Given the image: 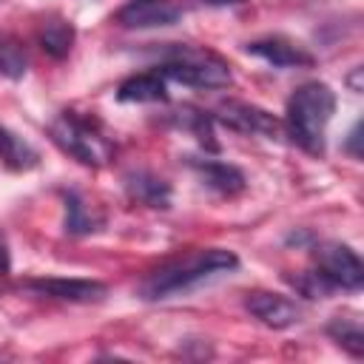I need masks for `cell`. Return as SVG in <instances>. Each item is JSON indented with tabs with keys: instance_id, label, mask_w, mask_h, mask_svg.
Returning <instances> with one entry per match:
<instances>
[{
	"instance_id": "obj_16",
	"label": "cell",
	"mask_w": 364,
	"mask_h": 364,
	"mask_svg": "<svg viewBox=\"0 0 364 364\" xmlns=\"http://www.w3.org/2000/svg\"><path fill=\"white\" fill-rule=\"evenodd\" d=\"M327 336H330L338 347H344L353 358H361V355H364V330H361L358 318H341V316H336V318L327 324Z\"/></svg>"
},
{
	"instance_id": "obj_7",
	"label": "cell",
	"mask_w": 364,
	"mask_h": 364,
	"mask_svg": "<svg viewBox=\"0 0 364 364\" xmlns=\"http://www.w3.org/2000/svg\"><path fill=\"white\" fill-rule=\"evenodd\" d=\"M23 287L40 293V296H51L60 301H74V304H88V301H100L108 296V287L97 279H28L23 282Z\"/></svg>"
},
{
	"instance_id": "obj_14",
	"label": "cell",
	"mask_w": 364,
	"mask_h": 364,
	"mask_svg": "<svg viewBox=\"0 0 364 364\" xmlns=\"http://www.w3.org/2000/svg\"><path fill=\"white\" fill-rule=\"evenodd\" d=\"M37 159H40L37 151L23 136H17L6 125H0V162L9 171H28L37 165Z\"/></svg>"
},
{
	"instance_id": "obj_17",
	"label": "cell",
	"mask_w": 364,
	"mask_h": 364,
	"mask_svg": "<svg viewBox=\"0 0 364 364\" xmlns=\"http://www.w3.org/2000/svg\"><path fill=\"white\" fill-rule=\"evenodd\" d=\"M176 122H179L185 131H191V134L199 139L202 148H208V151H219V142L213 139V136H216V134H213V117H208V114L199 111V108L185 105V108L176 114Z\"/></svg>"
},
{
	"instance_id": "obj_11",
	"label": "cell",
	"mask_w": 364,
	"mask_h": 364,
	"mask_svg": "<svg viewBox=\"0 0 364 364\" xmlns=\"http://www.w3.org/2000/svg\"><path fill=\"white\" fill-rule=\"evenodd\" d=\"M191 168L202 176V182L222 193V196H236L245 191V173L236 165L219 162V159H191Z\"/></svg>"
},
{
	"instance_id": "obj_13",
	"label": "cell",
	"mask_w": 364,
	"mask_h": 364,
	"mask_svg": "<svg viewBox=\"0 0 364 364\" xmlns=\"http://www.w3.org/2000/svg\"><path fill=\"white\" fill-rule=\"evenodd\" d=\"M117 100L119 102H165L168 100L165 77H159L156 71L134 74V77H128V80L119 82Z\"/></svg>"
},
{
	"instance_id": "obj_8",
	"label": "cell",
	"mask_w": 364,
	"mask_h": 364,
	"mask_svg": "<svg viewBox=\"0 0 364 364\" xmlns=\"http://www.w3.org/2000/svg\"><path fill=\"white\" fill-rule=\"evenodd\" d=\"M182 20V9L173 0H128L117 11V23L125 28H162Z\"/></svg>"
},
{
	"instance_id": "obj_4",
	"label": "cell",
	"mask_w": 364,
	"mask_h": 364,
	"mask_svg": "<svg viewBox=\"0 0 364 364\" xmlns=\"http://www.w3.org/2000/svg\"><path fill=\"white\" fill-rule=\"evenodd\" d=\"M159 77L191 85V88H228L233 82L230 65L205 48L191 46H171L156 68Z\"/></svg>"
},
{
	"instance_id": "obj_6",
	"label": "cell",
	"mask_w": 364,
	"mask_h": 364,
	"mask_svg": "<svg viewBox=\"0 0 364 364\" xmlns=\"http://www.w3.org/2000/svg\"><path fill=\"white\" fill-rule=\"evenodd\" d=\"M213 119H219L222 125H228L239 134H253V136H270L273 139L282 131V122L270 111H264L259 105H250V102H239V100L222 102L216 108Z\"/></svg>"
},
{
	"instance_id": "obj_1",
	"label": "cell",
	"mask_w": 364,
	"mask_h": 364,
	"mask_svg": "<svg viewBox=\"0 0 364 364\" xmlns=\"http://www.w3.org/2000/svg\"><path fill=\"white\" fill-rule=\"evenodd\" d=\"M239 267V256L225 247H205V250H191L179 259H171L159 264L154 273H148L139 284V296L148 301L171 299L176 293H188L191 287L216 279L222 273H230Z\"/></svg>"
},
{
	"instance_id": "obj_3",
	"label": "cell",
	"mask_w": 364,
	"mask_h": 364,
	"mask_svg": "<svg viewBox=\"0 0 364 364\" xmlns=\"http://www.w3.org/2000/svg\"><path fill=\"white\" fill-rule=\"evenodd\" d=\"M48 136L63 154L88 168H102L114 154V145L102 134V128L94 119L80 117L77 111H60L48 125Z\"/></svg>"
},
{
	"instance_id": "obj_5",
	"label": "cell",
	"mask_w": 364,
	"mask_h": 364,
	"mask_svg": "<svg viewBox=\"0 0 364 364\" xmlns=\"http://www.w3.org/2000/svg\"><path fill=\"white\" fill-rule=\"evenodd\" d=\"M316 270L333 284V290H361L364 284V267L353 247L341 242H321L313 247Z\"/></svg>"
},
{
	"instance_id": "obj_10",
	"label": "cell",
	"mask_w": 364,
	"mask_h": 364,
	"mask_svg": "<svg viewBox=\"0 0 364 364\" xmlns=\"http://www.w3.org/2000/svg\"><path fill=\"white\" fill-rule=\"evenodd\" d=\"M247 54L262 57L264 63H270L273 68H307L313 65V54L304 51L299 43L287 40V37H264V40H253L245 46Z\"/></svg>"
},
{
	"instance_id": "obj_18",
	"label": "cell",
	"mask_w": 364,
	"mask_h": 364,
	"mask_svg": "<svg viewBox=\"0 0 364 364\" xmlns=\"http://www.w3.org/2000/svg\"><path fill=\"white\" fill-rule=\"evenodd\" d=\"M28 71V54L20 40L0 37V77L3 80H23Z\"/></svg>"
},
{
	"instance_id": "obj_19",
	"label": "cell",
	"mask_w": 364,
	"mask_h": 364,
	"mask_svg": "<svg viewBox=\"0 0 364 364\" xmlns=\"http://www.w3.org/2000/svg\"><path fill=\"white\" fill-rule=\"evenodd\" d=\"M97 225H100V219H94V216L85 210L82 199H80L77 193H68V199H65V230H68L71 236H82V233L97 230Z\"/></svg>"
},
{
	"instance_id": "obj_22",
	"label": "cell",
	"mask_w": 364,
	"mask_h": 364,
	"mask_svg": "<svg viewBox=\"0 0 364 364\" xmlns=\"http://www.w3.org/2000/svg\"><path fill=\"white\" fill-rule=\"evenodd\" d=\"M205 6H239V3H245V0H202Z\"/></svg>"
},
{
	"instance_id": "obj_9",
	"label": "cell",
	"mask_w": 364,
	"mask_h": 364,
	"mask_svg": "<svg viewBox=\"0 0 364 364\" xmlns=\"http://www.w3.org/2000/svg\"><path fill=\"white\" fill-rule=\"evenodd\" d=\"M245 307H247L264 327H273V330L293 327V324L299 321V316H301V310L296 307V301H290L287 296H279V293H264V290L247 293Z\"/></svg>"
},
{
	"instance_id": "obj_15",
	"label": "cell",
	"mask_w": 364,
	"mask_h": 364,
	"mask_svg": "<svg viewBox=\"0 0 364 364\" xmlns=\"http://www.w3.org/2000/svg\"><path fill=\"white\" fill-rule=\"evenodd\" d=\"M40 46H43V51L48 57L63 60L71 51V46H74V26L68 20H57V17L48 20V23H43V28H40Z\"/></svg>"
},
{
	"instance_id": "obj_20",
	"label": "cell",
	"mask_w": 364,
	"mask_h": 364,
	"mask_svg": "<svg viewBox=\"0 0 364 364\" xmlns=\"http://www.w3.org/2000/svg\"><path fill=\"white\" fill-rule=\"evenodd\" d=\"M9 270H11V253H9L6 236L0 233V273H9Z\"/></svg>"
},
{
	"instance_id": "obj_12",
	"label": "cell",
	"mask_w": 364,
	"mask_h": 364,
	"mask_svg": "<svg viewBox=\"0 0 364 364\" xmlns=\"http://www.w3.org/2000/svg\"><path fill=\"white\" fill-rule=\"evenodd\" d=\"M125 191L131 193V199L148 205V208H171V185L151 173V171H128L125 173Z\"/></svg>"
},
{
	"instance_id": "obj_21",
	"label": "cell",
	"mask_w": 364,
	"mask_h": 364,
	"mask_svg": "<svg viewBox=\"0 0 364 364\" xmlns=\"http://www.w3.org/2000/svg\"><path fill=\"white\" fill-rule=\"evenodd\" d=\"M355 142H358V125L350 131V142H347V151H350L353 156H358V148H355Z\"/></svg>"
},
{
	"instance_id": "obj_2",
	"label": "cell",
	"mask_w": 364,
	"mask_h": 364,
	"mask_svg": "<svg viewBox=\"0 0 364 364\" xmlns=\"http://www.w3.org/2000/svg\"><path fill=\"white\" fill-rule=\"evenodd\" d=\"M336 111V94L327 82H304L293 91L284 111L287 136L313 156L324 154V131Z\"/></svg>"
}]
</instances>
